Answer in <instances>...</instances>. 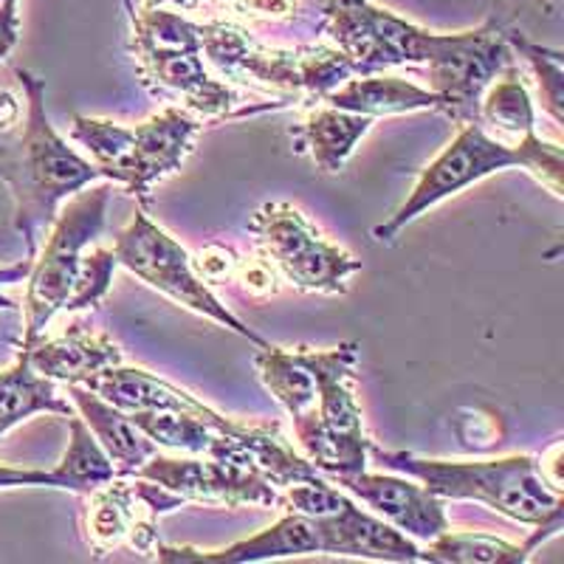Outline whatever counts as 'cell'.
Listing matches in <instances>:
<instances>
[{
    "label": "cell",
    "instance_id": "1",
    "mask_svg": "<svg viewBox=\"0 0 564 564\" xmlns=\"http://www.w3.org/2000/svg\"><path fill=\"white\" fill-rule=\"evenodd\" d=\"M265 390L291 415L294 437L302 455L322 475L339 477L365 471L372 441L365 432V415L356 401L359 381V345L341 341L339 347L265 345L254 356Z\"/></svg>",
    "mask_w": 564,
    "mask_h": 564
},
{
    "label": "cell",
    "instance_id": "2",
    "mask_svg": "<svg viewBox=\"0 0 564 564\" xmlns=\"http://www.w3.org/2000/svg\"><path fill=\"white\" fill-rule=\"evenodd\" d=\"M18 83L26 94V124L20 141L0 155V181L12 189L14 229L26 243V257L37 254L43 235L52 229L59 204L99 181L94 161L68 148L45 113V79L18 68Z\"/></svg>",
    "mask_w": 564,
    "mask_h": 564
},
{
    "label": "cell",
    "instance_id": "3",
    "mask_svg": "<svg viewBox=\"0 0 564 564\" xmlns=\"http://www.w3.org/2000/svg\"><path fill=\"white\" fill-rule=\"evenodd\" d=\"M370 455L381 466L401 471L430 488L441 500H475L522 525L542 528L547 536L562 528V491L545 480L539 457L511 455L494 460H437L412 452H384L376 443Z\"/></svg>",
    "mask_w": 564,
    "mask_h": 564
},
{
    "label": "cell",
    "instance_id": "4",
    "mask_svg": "<svg viewBox=\"0 0 564 564\" xmlns=\"http://www.w3.org/2000/svg\"><path fill=\"white\" fill-rule=\"evenodd\" d=\"M513 167L528 170L553 198H562L564 155L556 141H545L539 133L525 135L522 141H502L488 135V130L480 122L460 124V133L455 135V141L432 161L430 167L423 170L415 189L406 195L404 204L398 206L384 224L376 226L372 235L381 243H392L398 231L421 218L423 212L455 198L463 189L475 186L477 181L488 178V175L506 173Z\"/></svg>",
    "mask_w": 564,
    "mask_h": 564
},
{
    "label": "cell",
    "instance_id": "5",
    "mask_svg": "<svg viewBox=\"0 0 564 564\" xmlns=\"http://www.w3.org/2000/svg\"><path fill=\"white\" fill-rule=\"evenodd\" d=\"M130 52L144 88L155 97L184 102L198 119H235L243 97L204 63L198 23L181 12L128 3Z\"/></svg>",
    "mask_w": 564,
    "mask_h": 564
},
{
    "label": "cell",
    "instance_id": "6",
    "mask_svg": "<svg viewBox=\"0 0 564 564\" xmlns=\"http://www.w3.org/2000/svg\"><path fill=\"white\" fill-rule=\"evenodd\" d=\"M200 52L220 79L280 94L285 102H314L356 77L350 59L334 45L271 48L231 20L198 23Z\"/></svg>",
    "mask_w": 564,
    "mask_h": 564
},
{
    "label": "cell",
    "instance_id": "7",
    "mask_svg": "<svg viewBox=\"0 0 564 564\" xmlns=\"http://www.w3.org/2000/svg\"><path fill=\"white\" fill-rule=\"evenodd\" d=\"M198 133V116L178 105L159 110L135 128L83 113L70 119V139L88 150L99 175L110 184H122L124 193L144 206L153 198L155 184L178 173Z\"/></svg>",
    "mask_w": 564,
    "mask_h": 564
},
{
    "label": "cell",
    "instance_id": "8",
    "mask_svg": "<svg viewBox=\"0 0 564 564\" xmlns=\"http://www.w3.org/2000/svg\"><path fill=\"white\" fill-rule=\"evenodd\" d=\"M159 449L181 455L212 457V460L238 463L269 477L276 488L291 482L314 480L322 471L305 455L285 441L280 423H243L226 415L200 417L193 412H128Z\"/></svg>",
    "mask_w": 564,
    "mask_h": 564
},
{
    "label": "cell",
    "instance_id": "9",
    "mask_svg": "<svg viewBox=\"0 0 564 564\" xmlns=\"http://www.w3.org/2000/svg\"><path fill=\"white\" fill-rule=\"evenodd\" d=\"M108 204L110 186L88 184L77 195H70L63 212H57L48 238H43L45 243H40L37 254L32 257V269L26 276V300H23L26 330H23L20 350L32 347L43 336L54 314L65 311L70 294L77 289L85 249L105 229Z\"/></svg>",
    "mask_w": 564,
    "mask_h": 564
},
{
    "label": "cell",
    "instance_id": "10",
    "mask_svg": "<svg viewBox=\"0 0 564 564\" xmlns=\"http://www.w3.org/2000/svg\"><path fill=\"white\" fill-rule=\"evenodd\" d=\"M257 254L285 282L305 294H347L350 276L361 271V260L345 251L285 200H269L251 215Z\"/></svg>",
    "mask_w": 564,
    "mask_h": 564
},
{
    "label": "cell",
    "instance_id": "11",
    "mask_svg": "<svg viewBox=\"0 0 564 564\" xmlns=\"http://www.w3.org/2000/svg\"><path fill=\"white\" fill-rule=\"evenodd\" d=\"M113 254L119 265H124L141 282H148L150 289L167 294L170 300L195 311V314L220 322L224 327L249 339L251 345H269L263 336L254 334L243 319H238L218 296L212 294L209 285L195 274L189 251L173 235L161 229L144 209H135V218L119 231V238L113 243Z\"/></svg>",
    "mask_w": 564,
    "mask_h": 564
},
{
    "label": "cell",
    "instance_id": "12",
    "mask_svg": "<svg viewBox=\"0 0 564 564\" xmlns=\"http://www.w3.org/2000/svg\"><path fill=\"white\" fill-rule=\"evenodd\" d=\"M322 32L352 63L356 74H379L398 65H426L446 32L415 26L372 0H325Z\"/></svg>",
    "mask_w": 564,
    "mask_h": 564
},
{
    "label": "cell",
    "instance_id": "13",
    "mask_svg": "<svg viewBox=\"0 0 564 564\" xmlns=\"http://www.w3.org/2000/svg\"><path fill=\"white\" fill-rule=\"evenodd\" d=\"M513 63V48L497 20L466 32H446L437 54L426 63L430 90L441 102L437 113L449 116L457 128L480 122L482 94Z\"/></svg>",
    "mask_w": 564,
    "mask_h": 564
},
{
    "label": "cell",
    "instance_id": "14",
    "mask_svg": "<svg viewBox=\"0 0 564 564\" xmlns=\"http://www.w3.org/2000/svg\"><path fill=\"white\" fill-rule=\"evenodd\" d=\"M85 497V536L99 556L122 545L141 556L155 553L159 520L186 506L178 494L139 475H116Z\"/></svg>",
    "mask_w": 564,
    "mask_h": 564
},
{
    "label": "cell",
    "instance_id": "15",
    "mask_svg": "<svg viewBox=\"0 0 564 564\" xmlns=\"http://www.w3.org/2000/svg\"><path fill=\"white\" fill-rule=\"evenodd\" d=\"M135 475L159 482L186 502L226 508L260 506L282 511V488H276L269 477H263L254 468L238 466V463L212 460V457L198 455L170 457L155 452Z\"/></svg>",
    "mask_w": 564,
    "mask_h": 564
},
{
    "label": "cell",
    "instance_id": "16",
    "mask_svg": "<svg viewBox=\"0 0 564 564\" xmlns=\"http://www.w3.org/2000/svg\"><path fill=\"white\" fill-rule=\"evenodd\" d=\"M330 480L415 542H432L452 528L446 517V500L435 497L412 477L372 475L365 468L356 475H339Z\"/></svg>",
    "mask_w": 564,
    "mask_h": 564
},
{
    "label": "cell",
    "instance_id": "17",
    "mask_svg": "<svg viewBox=\"0 0 564 564\" xmlns=\"http://www.w3.org/2000/svg\"><path fill=\"white\" fill-rule=\"evenodd\" d=\"M319 553L370 562H423V547L415 539L392 528L379 513L359 508L347 497L336 511L314 517Z\"/></svg>",
    "mask_w": 564,
    "mask_h": 564
},
{
    "label": "cell",
    "instance_id": "18",
    "mask_svg": "<svg viewBox=\"0 0 564 564\" xmlns=\"http://www.w3.org/2000/svg\"><path fill=\"white\" fill-rule=\"evenodd\" d=\"M319 553V536H316L314 520L294 511H282L280 520L265 531L249 539H240L235 545L220 551H198V547H155V558L164 564H251V562H274V558L311 556Z\"/></svg>",
    "mask_w": 564,
    "mask_h": 564
},
{
    "label": "cell",
    "instance_id": "19",
    "mask_svg": "<svg viewBox=\"0 0 564 564\" xmlns=\"http://www.w3.org/2000/svg\"><path fill=\"white\" fill-rule=\"evenodd\" d=\"M26 356L34 370L57 384H88L94 376L116 365H124L122 347L108 334L85 325H70L59 336L43 339L40 336Z\"/></svg>",
    "mask_w": 564,
    "mask_h": 564
},
{
    "label": "cell",
    "instance_id": "20",
    "mask_svg": "<svg viewBox=\"0 0 564 564\" xmlns=\"http://www.w3.org/2000/svg\"><path fill=\"white\" fill-rule=\"evenodd\" d=\"M65 392H68V401L79 412V417L88 423V430L94 432L99 446L108 452L116 475H135L159 452V446L135 426L133 417L105 401L102 395L83 384H65Z\"/></svg>",
    "mask_w": 564,
    "mask_h": 564
},
{
    "label": "cell",
    "instance_id": "21",
    "mask_svg": "<svg viewBox=\"0 0 564 564\" xmlns=\"http://www.w3.org/2000/svg\"><path fill=\"white\" fill-rule=\"evenodd\" d=\"M322 102L350 113L384 119V116L415 113V110H441V102L430 88L390 74H356L339 88L330 90Z\"/></svg>",
    "mask_w": 564,
    "mask_h": 564
},
{
    "label": "cell",
    "instance_id": "22",
    "mask_svg": "<svg viewBox=\"0 0 564 564\" xmlns=\"http://www.w3.org/2000/svg\"><path fill=\"white\" fill-rule=\"evenodd\" d=\"M40 412L68 417L77 410L68 398L59 395L57 381L40 376L29 361L26 350H20L18 361L0 370V437Z\"/></svg>",
    "mask_w": 564,
    "mask_h": 564
},
{
    "label": "cell",
    "instance_id": "23",
    "mask_svg": "<svg viewBox=\"0 0 564 564\" xmlns=\"http://www.w3.org/2000/svg\"><path fill=\"white\" fill-rule=\"evenodd\" d=\"M372 122L376 119H370V116L350 113V110H339L327 105V108L311 110L305 124L300 128V139L311 153V159H314L316 167L322 173L334 175L345 167L352 150L359 148V141L372 128Z\"/></svg>",
    "mask_w": 564,
    "mask_h": 564
},
{
    "label": "cell",
    "instance_id": "24",
    "mask_svg": "<svg viewBox=\"0 0 564 564\" xmlns=\"http://www.w3.org/2000/svg\"><path fill=\"white\" fill-rule=\"evenodd\" d=\"M480 124L502 135H511L513 141L536 133V108H533L531 90H528L517 63L508 65L482 94Z\"/></svg>",
    "mask_w": 564,
    "mask_h": 564
},
{
    "label": "cell",
    "instance_id": "25",
    "mask_svg": "<svg viewBox=\"0 0 564 564\" xmlns=\"http://www.w3.org/2000/svg\"><path fill=\"white\" fill-rule=\"evenodd\" d=\"M70 426V441L68 449H65L63 460L57 463V468H52L54 477H57V488L74 494H88L94 491L102 482L113 480L116 468L110 463L108 452L99 446V441L94 437V432L88 430V423L79 417V412L68 415Z\"/></svg>",
    "mask_w": 564,
    "mask_h": 564
},
{
    "label": "cell",
    "instance_id": "26",
    "mask_svg": "<svg viewBox=\"0 0 564 564\" xmlns=\"http://www.w3.org/2000/svg\"><path fill=\"white\" fill-rule=\"evenodd\" d=\"M525 545H511L506 539L488 536L475 531H446L437 539L426 542L423 562L443 564H522L528 562Z\"/></svg>",
    "mask_w": 564,
    "mask_h": 564
},
{
    "label": "cell",
    "instance_id": "27",
    "mask_svg": "<svg viewBox=\"0 0 564 564\" xmlns=\"http://www.w3.org/2000/svg\"><path fill=\"white\" fill-rule=\"evenodd\" d=\"M506 37L511 43V48L520 57H525L528 63L533 65V74L539 79V88H542V97H545V108L547 113L553 116V122L562 124V52L556 48H545V45L531 43L528 37H522L520 32H513V29H506Z\"/></svg>",
    "mask_w": 564,
    "mask_h": 564
},
{
    "label": "cell",
    "instance_id": "28",
    "mask_svg": "<svg viewBox=\"0 0 564 564\" xmlns=\"http://www.w3.org/2000/svg\"><path fill=\"white\" fill-rule=\"evenodd\" d=\"M116 269H119V260H116L113 249H94L83 254V271H79L77 289L70 294L65 311L97 308L105 294H108Z\"/></svg>",
    "mask_w": 564,
    "mask_h": 564
},
{
    "label": "cell",
    "instance_id": "29",
    "mask_svg": "<svg viewBox=\"0 0 564 564\" xmlns=\"http://www.w3.org/2000/svg\"><path fill=\"white\" fill-rule=\"evenodd\" d=\"M193 260V269L206 285L212 282H235V274H238V265H240V254L235 249L224 243H209L204 246L200 251L189 254Z\"/></svg>",
    "mask_w": 564,
    "mask_h": 564
},
{
    "label": "cell",
    "instance_id": "30",
    "mask_svg": "<svg viewBox=\"0 0 564 564\" xmlns=\"http://www.w3.org/2000/svg\"><path fill=\"white\" fill-rule=\"evenodd\" d=\"M235 282L249 296H271L280 291V285H276V271L265 263L263 257H240Z\"/></svg>",
    "mask_w": 564,
    "mask_h": 564
},
{
    "label": "cell",
    "instance_id": "31",
    "mask_svg": "<svg viewBox=\"0 0 564 564\" xmlns=\"http://www.w3.org/2000/svg\"><path fill=\"white\" fill-rule=\"evenodd\" d=\"M7 488H57V477L45 468H14L0 463V491Z\"/></svg>",
    "mask_w": 564,
    "mask_h": 564
},
{
    "label": "cell",
    "instance_id": "32",
    "mask_svg": "<svg viewBox=\"0 0 564 564\" xmlns=\"http://www.w3.org/2000/svg\"><path fill=\"white\" fill-rule=\"evenodd\" d=\"M235 9H240L249 18L260 20H289L300 9V0H238Z\"/></svg>",
    "mask_w": 564,
    "mask_h": 564
},
{
    "label": "cell",
    "instance_id": "33",
    "mask_svg": "<svg viewBox=\"0 0 564 564\" xmlns=\"http://www.w3.org/2000/svg\"><path fill=\"white\" fill-rule=\"evenodd\" d=\"M20 40V14L18 0L0 3V59H7Z\"/></svg>",
    "mask_w": 564,
    "mask_h": 564
},
{
    "label": "cell",
    "instance_id": "34",
    "mask_svg": "<svg viewBox=\"0 0 564 564\" xmlns=\"http://www.w3.org/2000/svg\"><path fill=\"white\" fill-rule=\"evenodd\" d=\"M29 269H32V260H20L14 265H0V311H18L14 300H9L3 294V285H12V282H23L29 276Z\"/></svg>",
    "mask_w": 564,
    "mask_h": 564
},
{
    "label": "cell",
    "instance_id": "35",
    "mask_svg": "<svg viewBox=\"0 0 564 564\" xmlns=\"http://www.w3.org/2000/svg\"><path fill=\"white\" fill-rule=\"evenodd\" d=\"M20 113H23V108H20L18 97H14L12 90L0 88V133L12 130L20 122Z\"/></svg>",
    "mask_w": 564,
    "mask_h": 564
},
{
    "label": "cell",
    "instance_id": "36",
    "mask_svg": "<svg viewBox=\"0 0 564 564\" xmlns=\"http://www.w3.org/2000/svg\"><path fill=\"white\" fill-rule=\"evenodd\" d=\"M148 7H161V9H173V12H195V9L204 7V0H141Z\"/></svg>",
    "mask_w": 564,
    "mask_h": 564
},
{
    "label": "cell",
    "instance_id": "37",
    "mask_svg": "<svg viewBox=\"0 0 564 564\" xmlns=\"http://www.w3.org/2000/svg\"><path fill=\"white\" fill-rule=\"evenodd\" d=\"M220 3H226V7H235V3H238V0H220Z\"/></svg>",
    "mask_w": 564,
    "mask_h": 564
},
{
    "label": "cell",
    "instance_id": "38",
    "mask_svg": "<svg viewBox=\"0 0 564 564\" xmlns=\"http://www.w3.org/2000/svg\"><path fill=\"white\" fill-rule=\"evenodd\" d=\"M0 3H3V0H0Z\"/></svg>",
    "mask_w": 564,
    "mask_h": 564
}]
</instances>
